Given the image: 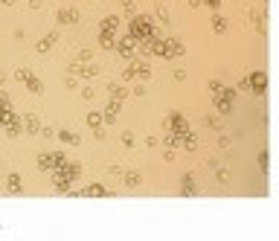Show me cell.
<instances>
[{"instance_id":"277c9868","label":"cell","mask_w":279,"mask_h":241,"mask_svg":"<svg viewBox=\"0 0 279 241\" xmlns=\"http://www.w3.org/2000/svg\"><path fill=\"white\" fill-rule=\"evenodd\" d=\"M149 76H152V67L146 61H131V67L125 70V79H143L146 82Z\"/></svg>"},{"instance_id":"52a82bcc","label":"cell","mask_w":279,"mask_h":241,"mask_svg":"<svg viewBox=\"0 0 279 241\" xmlns=\"http://www.w3.org/2000/svg\"><path fill=\"white\" fill-rule=\"evenodd\" d=\"M73 195H79V198H108V195H111V189H105V186L93 183V186H88V189H79V192H73Z\"/></svg>"},{"instance_id":"8fae6325","label":"cell","mask_w":279,"mask_h":241,"mask_svg":"<svg viewBox=\"0 0 279 241\" xmlns=\"http://www.w3.org/2000/svg\"><path fill=\"white\" fill-rule=\"evenodd\" d=\"M24 131H30V134H41V120H38L35 114H27V117H24Z\"/></svg>"},{"instance_id":"603a6c76","label":"cell","mask_w":279,"mask_h":241,"mask_svg":"<svg viewBox=\"0 0 279 241\" xmlns=\"http://www.w3.org/2000/svg\"><path fill=\"white\" fill-rule=\"evenodd\" d=\"M123 9L128 12V15H131V18L137 15V6H134V0H123Z\"/></svg>"},{"instance_id":"8992f818","label":"cell","mask_w":279,"mask_h":241,"mask_svg":"<svg viewBox=\"0 0 279 241\" xmlns=\"http://www.w3.org/2000/svg\"><path fill=\"white\" fill-rule=\"evenodd\" d=\"M18 79H21V82H24V85H27L32 93H38V96L44 93V85H41V79H35V76H32V70H18Z\"/></svg>"},{"instance_id":"3957f363","label":"cell","mask_w":279,"mask_h":241,"mask_svg":"<svg viewBox=\"0 0 279 241\" xmlns=\"http://www.w3.org/2000/svg\"><path fill=\"white\" fill-rule=\"evenodd\" d=\"M64 160H67V157H64L62 151H50V154H38V169H41V172H56V169L62 166Z\"/></svg>"},{"instance_id":"6da1fadb","label":"cell","mask_w":279,"mask_h":241,"mask_svg":"<svg viewBox=\"0 0 279 241\" xmlns=\"http://www.w3.org/2000/svg\"><path fill=\"white\" fill-rule=\"evenodd\" d=\"M79 175H82V166H79V163H67V160H64L62 166L56 169V178H53V181H56V189H59V192H67Z\"/></svg>"},{"instance_id":"e0dca14e","label":"cell","mask_w":279,"mask_h":241,"mask_svg":"<svg viewBox=\"0 0 279 241\" xmlns=\"http://www.w3.org/2000/svg\"><path fill=\"white\" fill-rule=\"evenodd\" d=\"M117 27H120V18H117V15H108V18L102 21V27H99V32H114Z\"/></svg>"},{"instance_id":"f1b7e54d","label":"cell","mask_w":279,"mask_h":241,"mask_svg":"<svg viewBox=\"0 0 279 241\" xmlns=\"http://www.w3.org/2000/svg\"><path fill=\"white\" fill-rule=\"evenodd\" d=\"M0 3H3V6H15L18 0H0Z\"/></svg>"},{"instance_id":"4316f807","label":"cell","mask_w":279,"mask_h":241,"mask_svg":"<svg viewBox=\"0 0 279 241\" xmlns=\"http://www.w3.org/2000/svg\"><path fill=\"white\" fill-rule=\"evenodd\" d=\"M3 108H9V99H6V93H0V111Z\"/></svg>"},{"instance_id":"5bb4252c","label":"cell","mask_w":279,"mask_h":241,"mask_svg":"<svg viewBox=\"0 0 279 241\" xmlns=\"http://www.w3.org/2000/svg\"><path fill=\"white\" fill-rule=\"evenodd\" d=\"M70 70H73V76H76V73H82L85 79H93V76L99 73V67H96V64H85V67H76V64H73Z\"/></svg>"},{"instance_id":"7402d4cb","label":"cell","mask_w":279,"mask_h":241,"mask_svg":"<svg viewBox=\"0 0 279 241\" xmlns=\"http://www.w3.org/2000/svg\"><path fill=\"white\" fill-rule=\"evenodd\" d=\"M91 59H93V53H91V50H82V53L76 56V61H73V64H76V67H82V64H88Z\"/></svg>"},{"instance_id":"5b68a950","label":"cell","mask_w":279,"mask_h":241,"mask_svg":"<svg viewBox=\"0 0 279 241\" xmlns=\"http://www.w3.org/2000/svg\"><path fill=\"white\" fill-rule=\"evenodd\" d=\"M137 44H140V41H137V38L128 32L125 38H120V41H117V50H120V56H123V59H134V53H137Z\"/></svg>"},{"instance_id":"d6986e66","label":"cell","mask_w":279,"mask_h":241,"mask_svg":"<svg viewBox=\"0 0 279 241\" xmlns=\"http://www.w3.org/2000/svg\"><path fill=\"white\" fill-rule=\"evenodd\" d=\"M6 189H9L12 195H18V192H21V178H18V175H9V178H6Z\"/></svg>"},{"instance_id":"2e32d148","label":"cell","mask_w":279,"mask_h":241,"mask_svg":"<svg viewBox=\"0 0 279 241\" xmlns=\"http://www.w3.org/2000/svg\"><path fill=\"white\" fill-rule=\"evenodd\" d=\"M59 137H62V143H67V146H79L82 143V137L76 131H59Z\"/></svg>"},{"instance_id":"ac0fdd59","label":"cell","mask_w":279,"mask_h":241,"mask_svg":"<svg viewBox=\"0 0 279 241\" xmlns=\"http://www.w3.org/2000/svg\"><path fill=\"white\" fill-rule=\"evenodd\" d=\"M181 186H184V189H181L184 195H195V178H192V175H184V178H181Z\"/></svg>"},{"instance_id":"4dcf8cb0","label":"cell","mask_w":279,"mask_h":241,"mask_svg":"<svg viewBox=\"0 0 279 241\" xmlns=\"http://www.w3.org/2000/svg\"><path fill=\"white\" fill-rule=\"evenodd\" d=\"M186 3H189V6H198V3H201V0H186Z\"/></svg>"},{"instance_id":"30bf717a","label":"cell","mask_w":279,"mask_h":241,"mask_svg":"<svg viewBox=\"0 0 279 241\" xmlns=\"http://www.w3.org/2000/svg\"><path fill=\"white\" fill-rule=\"evenodd\" d=\"M56 41H59V35H56V32H50V35H44V38L38 41V47H35V50H38V53H50Z\"/></svg>"},{"instance_id":"4fadbf2b","label":"cell","mask_w":279,"mask_h":241,"mask_svg":"<svg viewBox=\"0 0 279 241\" xmlns=\"http://www.w3.org/2000/svg\"><path fill=\"white\" fill-rule=\"evenodd\" d=\"M108 93H111V99H114V102H123L125 96H128V90H125L123 85H117V82H111V85H108Z\"/></svg>"},{"instance_id":"cb8c5ba5","label":"cell","mask_w":279,"mask_h":241,"mask_svg":"<svg viewBox=\"0 0 279 241\" xmlns=\"http://www.w3.org/2000/svg\"><path fill=\"white\" fill-rule=\"evenodd\" d=\"M123 146H125V149H131V146H134V134H131V131H125V134H123Z\"/></svg>"},{"instance_id":"83f0119b","label":"cell","mask_w":279,"mask_h":241,"mask_svg":"<svg viewBox=\"0 0 279 241\" xmlns=\"http://www.w3.org/2000/svg\"><path fill=\"white\" fill-rule=\"evenodd\" d=\"M204 3H207L210 9H218V6H221V0H204Z\"/></svg>"},{"instance_id":"f546056e","label":"cell","mask_w":279,"mask_h":241,"mask_svg":"<svg viewBox=\"0 0 279 241\" xmlns=\"http://www.w3.org/2000/svg\"><path fill=\"white\" fill-rule=\"evenodd\" d=\"M30 6H32V9H38V6H41V0H30Z\"/></svg>"},{"instance_id":"44dd1931","label":"cell","mask_w":279,"mask_h":241,"mask_svg":"<svg viewBox=\"0 0 279 241\" xmlns=\"http://www.w3.org/2000/svg\"><path fill=\"white\" fill-rule=\"evenodd\" d=\"M102 122H105V117H102L99 111H93V114H88V125H91L93 131H96V128H102Z\"/></svg>"},{"instance_id":"9a60e30c","label":"cell","mask_w":279,"mask_h":241,"mask_svg":"<svg viewBox=\"0 0 279 241\" xmlns=\"http://www.w3.org/2000/svg\"><path fill=\"white\" fill-rule=\"evenodd\" d=\"M117 41H120V38H114V32H99V44H102V47L117 50Z\"/></svg>"},{"instance_id":"d4e9b609","label":"cell","mask_w":279,"mask_h":241,"mask_svg":"<svg viewBox=\"0 0 279 241\" xmlns=\"http://www.w3.org/2000/svg\"><path fill=\"white\" fill-rule=\"evenodd\" d=\"M157 21H163V24H169V12H166L163 6H157Z\"/></svg>"},{"instance_id":"7a4b0ae2","label":"cell","mask_w":279,"mask_h":241,"mask_svg":"<svg viewBox=\"0 0 279 241\" xmlns=\"http://www.w3.org/2000/svg\"><path fill=\"white\" fill-rule=\"evenodd\" d=\"M131 35H134L140 44L152 41V38H155V21H152L149 15H134V18H131Z\"/></svg>"},{"instance_id":"ffe728a7","label":"cell","mask_w":279,"mask_h":241,"mask_svg":"<svg viewBox=\"0 0 279 241\" xmlns=\"http://www.w3.org/2000/svg\"><path fill=\"white\" fill-rule=\"evenodd\" d=\"M123 178H125V186H131V189H137V186L143 183V178L134 175V172H123Z\"/></svg>"},{"instance_id":"484cf974","label":"cell","mask_w":279,"mask_h":241,"mask_svg":"<svg viewBox=\"0 0 279 241\" xmlns=\"http://www.w3.org/2000/svg\"><path fill=\"white\" fill-rule=\"evenodd\" d=\"M213 27H216V32H224V30H227V21H224V18H216V21H213Z\"/></svg>"},{"instance_id":"ba28073f","label":"cell","mask_w":279,"mask_h":241,"mask_svg":"<svg viewBox=\"0 0 279 241\" xmlns=\"http://www.w3.org/2000/svg\"><path fill=\"white\" fill-rule=\"evenodd\" d=\"M242 88H253L256 93H262L265 88H268V79H265V73H253L250 79H245V82H242Z\"/></svg>"},{"instance_id":"7c38bea8","label":"cell","mask_w":279,"mask_h":241,"mask_svg":"<svg viewBox=\"0 0 279 241\" xmlns=\"http://www.w3.org/2000/svg\"><path fill=\"white\" fill-rule=\"evenodd\" d=\"M120 108H123V102H114V99H111V102H108V108H105V114H102V117H105V122H117Z\"/></svg>"},{"instance_id":"9c48e42d","label":"cell","mask_w":279,"mask_h":241,"mask_svg":"<svg viewBox=\"0 0 279 241\" xmlns=\"http://www.w3.org/2000/svg\"><path fill=\"white\" fill-rule=\"evenodd\" d=\"M56 21H59V24H76V21H79V12H76V9H59Z\"/></svg>"}]
</instances>
